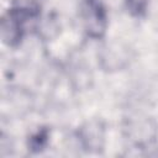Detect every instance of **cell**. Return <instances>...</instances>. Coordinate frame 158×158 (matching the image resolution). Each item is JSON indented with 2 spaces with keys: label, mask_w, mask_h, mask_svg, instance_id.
Instances as JSON below:
<instances>
[{
  "label": "cell",
  "mask_w": 158,
  "mask_h": 158,
  "mask_svg": "<svg viewBox=\"0 0 158 158\" xmlns=\"http://www.w3.org/2000/svg\"><path fill=\"white\" fill-rule=\"evenodd\" d=\"M81 19L85 32L91 38H101L106 32L107 15L100 0H83Z\"/></svg>",
  "instance_id": "1"
},
{
  "label": "cell",
  "mask_w": 158,
  "mask_h": 158,
  "mask_svg": "<svg viewBox=\"0 0 158 158\" xmlns=\"http://www.w3.org/2000/svg\"><path fill=\"white\" fill-rule=\"evenodd\" d=\"M132 58L131 49L122 42L111 41L101 46L98 53V60L101 69L116 72L126 68Z\"/></svg>",
  "instance_id": "2"
},
{
  "label": "cell",
  "mask_w": 158,
  "mask_h": 158,
  "mask_svg": "<svg viewBox=\"0 0 158 158\" xmlns=\"http://www.w3.org/2000/svg\"><path fill=\"white\" fill-rule=\"evenodd\" d=\"M31 15V9L16 7L10 10L1 19V38L7 46H16L22 38L23 21Z\"/></svg>",
  "instance_id": "3"
},
{
  "label": "cell",
  "mask_w": 158,
  "mask_h": 158,
  "mask_svg": "<svg viewBox=\"0 0 158 158\" xmlns=\"http://www.w3.org/2000/svg\"><path fill=\"white\" fill-rule=\"evenodd\" d=\"M106 128L101 120L93 118L86 121L78 130L80 146L89 153H100L105 147Z\"/></svg>",
  "instance_id": "4"
},
{
  "label": "cell",
  "mask_w": 158,
  "mask_h": 158,
  "mask_svg": "<svg viewBox=\"0 0 158 158\" xmlns=\"http://www.w3.org/2000/svg\"><path fill=\"white\" fill-rule=\"evenodd\" d=\"M127 135L137 146L149 144L157 137V125L148 117L131 120L128 122Z\"/></svg>",
  "instance_id": "5"
},
{
  "label": "cell",
  "mask_w": 158,
  "mask_h": 158,
  "mask_svg": "<svg viewBox=\"0 0 158 158\" xmlns=\"http://www.w3.org/2000/svg\"><path fill=\"white\" fill-rule=\"evenodd\" d=\"M49 138V132L47 128H41L28 138V149L33 152H41L46 148Z\"/></svg>",
  "instance_id": "6"
},
{
  "label": "cell",
  "mask_w": 158,
  "mask_h": 158,
  "mask_svg": "<svg viewBox=\"0 0 158 158\" xmlns=\"http://www.w3.org/2000/svg\"><path fill=\"white\" fill-rule=\"evenodd\" d=\"M149 0H125L127 11L136 17H141L147 12Z\"/></svg>",
  "instance_id": "7"
}]
</instances>
